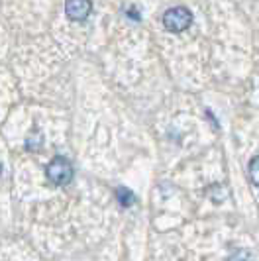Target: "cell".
Instances as JSON below:
<instances>
[{"label":"cell","instance_id":"6da1fadb","mask_svg":"<svg viewBox=\"0 0 259 261\" xmlns=\"http://www.w3.org/2000/svg\"><path fill=\"white\" fill-rule=\"evenodd\" d=\"M45 175L49 179V183L57 185V187H65L73 181L75 177V169H73V163L67 159V157L57 155L55 159L49 161V165L45 167Z\"/></svg>","mask_w":259,"mask_h":261},{"label":"cell","instance_id":"7a4b0ae2","mask_svg":"<svg viewBox=\"0 0 259 261\" xmlns=\"http://www.w3.org/2000/svg\"><path fill=\"white\" fill-rule=\"evenodd\" d=\"M191 24H193V14L185 6L169 8L167 12L163 14V26H165V30L173 32V34H181Z\"/></svg>","mask_w":259,"mask_h":261},{"label":"cell","instance_id":"3957f363","mask_svg":"<svg viewBox=\"0 0 259 261\" xmlns=\"http://www.w3.org/2000/svg\"><path fill=\"white\" fill-rule=\"evenodd\" d=\"M92 12L91 0H67L65 2V14L73 22H83Z\"/></svg>","mask_w":259,"mask_h":261},{"label":"cell","instance_id":"277c9868","mask_svg":"<svg viewBox=\"0 0 259 261\" xmlns=\"http://www.w3.org/2000/svg\"><path fill=\"white\" fill-rule=\"evenodd\" d=\"M116 198H118V202H120V206H124V208L134 206V202H136V195L130 191L128 187H118Z\"/></svg>","mask_w":259,"mask_h":261},{"label":"cell","instance_id":"5b68a950","mask_svg":"<svg viewBox=\"0 0 259 261\" xmlns=\"http://www.w3.org/2000/svg\"><path fill=\"white\" fill-rule=\"evenodd\" d=\"M249 179L255 187H259V155L249 161Z\"/></svg>","mask_w":259,"mask_h":261}]
</instances>
